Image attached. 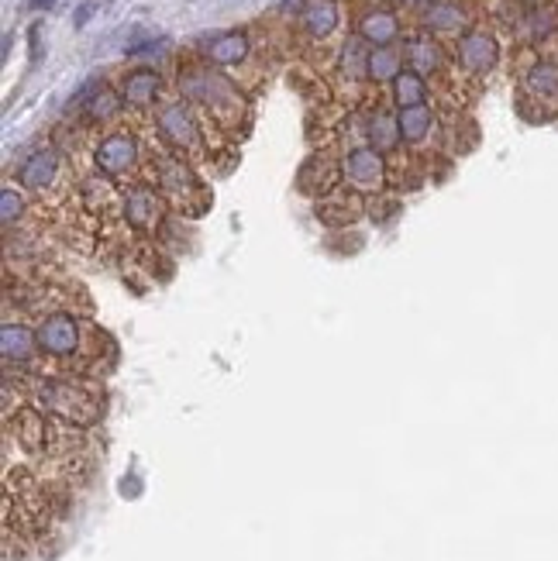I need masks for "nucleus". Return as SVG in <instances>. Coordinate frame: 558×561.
I'll list each match as a JSON object with an SVG mask.
<instances>
[{"mask_svg":"<svg viewBox=\"0 0 558 561\" xmlns=\"http://www.w3.org/2000/svg\"><path fill=\"white\" fill-rule=\"evenodd\" d=\"M393 87H397V100L400 107H417L424 104V80L417 69H403V73L393 80Z\"/></svg>","mask_w":558,"mask_h":561,"instance_id":"nucleus-14","label":"nucleus"},{"mask_svg":"<svg viewBox=\"0 0 558 561\" xmlns=\"http://www.w3.org/2000/svg\"><path fill=\"white\" fill-rule=\"evenodd\" d=\"M428 21H431V28H438V31H455L462 25V11L455 4H438L428 11Z\"/></svg>","mask_w":558,"mask_h":561,"instance_id":"nucleus-17","label":"nucleus"},{"mask_svg":"<svg viewBox=\"0 0 558 561\" xmlns=\"http://www.w3.org/2000/svg\"><path fill=\"white\" fill-rule=\"evenodd\" d=\"M527 90L534 97H558V62H538L527 73Z\"/></svg>","mask_w":558,"mask_h":561,"instance_id":"nucleus-12","label":"nucleus"},{"mask_svg":"<svg viewBox=\"0 0 558 561\" xmlns=\"http://www.w3.org/2000/svg\"><path fill=\"white\" fill-rule=\"evenodd\" d=\"M407 59L414 62L417 73H431V69H438L441 52H438V45H434L431 38H410V42H407Z\"/></svg>","mask_w":558,"mask_h":561,"instance_id":"nucleus-13","label":"nucleus"},{"mask_svg":"<svg viewBox=\"0 0 558 561\" xmlns=\"http://www.w3.org/2000/svg\"><path fill=\"white\" fill-rule=\"evenodd\" d=\"M459 59L469 73H490L496 66V38L486 31H469L459 42Z\"/></svg>","mask_w":558,"mask_h":561,"instance_id":"nucleus-2","label":"nucleus"},{"mask_svg":"<svg viewBox=\"0 0 558 561\" xmlns=\"http://www.w3.org/2000/svg\"><path fill=\"white\" fill-rule=\"evenodd\" d=\"M397 35H400L397 18H393V14H386V11H376V14H369V18L362 21V38L376 45V49H383V45H390Z\"/></svg>","mask_w":558,"mask_h":561,"instance_id":"nucleus-8","label":"nucleus"},{"mask_svg":"<svg viewBox=\"0 0 558 561\" xmlns=\"http://www.w3.org/2000/svg\"><path fill=\"white\" fill-rule=\"evenodd\" d=\"M369 73L376 76V80H397L400 76V59H397V52H390L383 45V49H376L369 56Z\"/></svg>","mask_w":558,"mask_h":561,"instance_id":"nucleus-16","label":"nucleus"},{"mask_svg":"<svg viewBox=\"0 0 558 561\" xmlns=\"http://www.w3.org/2000/svg\"><path fill=\"white\" fill-rule=\"evenodd\" d=\"M155 93H159V76H155L152 69H138V73H131L128 80H124V100L135 107L152 104Z\"/></svg>","mask_w":558,"mask_h":561,"instance_id":"nucleus-7","label":"nucleus"},{"mask_svg":"<svg viewBox=\"0 0 558 561\" xmlns=\"http://www.w3.org/2000/svg\"><path fill=\"white\" fill-rule=\"evenodd\" d=\"M56 169H59L56 155H52V152H35L25 166H21V183L31 186V190H42V186H49L52 179H56Z\"/></svg>","mask_w":558,"mask_h":561,"instance_id":"nucleus-6","label":"nucleus"},{"mask_svg":"<svg viewBox=\"0 0 558 561\" xmlns=\"http://www.w3.org/2000/svg\"><path fill=\"white\" fill-rule=\"evenodd\" d=\"M56 0H28V7H35V11H45V7H52Z\"/></svg>","mask_w":558,"mask_h":561,"instance_id":"nucleus-20","label":"nucleus"},{"mask_svg":"<svg viewBox=\"0 0 558 561\" xmlns=\"http://www.w3.org/2000/svg\"><path fill=\"white\" fill-rule=\"evenodd\" d=\"M345 169L355 186H379V179H383V162H379V155L369 152V148H359V152L348 155Z\"/></svg>","mask_w":558,"mask_h":561,"instance_id":"nucleus-4","label":"nucleus"},{"mask_svg":"<svg viewBox=\"0 0 558 561\" xmlns=\"http://www.w3.org/2000/svg\"><path fill=\"white\" fill-rule=\"evenodd\" d=\"M93 11H97V4H83V7H80V14H76V25H87Z\"/></svg>","mask_w":558,"mask_h":561,"instance_id":"nucleus-19","label":"nucleus"},{"mask_svg":"<svg viewBox=\"0 0 558 561\" xmlns=\"http://www.w3.org/2000/svg\"><path fill=\"white\" fill-rule=\"evenodd\" d=\"M304 25L310 35H317V38L331 35V31L338 28V7L331 4V0H317V4H310L304 11Z\"/></svg>","mask_w":558,"mask_h":561,"instance_id":"nucleus-9","label":"nucleus"},{"mask_svg":"<svg viewBox=\"0 0 558 561\" xmlns=\"http://www.w3.org/2000/svg\"><path fill=\"white\" fill-rule=\"evenodd\" d=\"M397 128H400V138H403V142H421L424 131L431 128V111H428V107H424V104H417V107H403V114H400Z\"/></svg>","mask_w":558,"mask_h":561,"instance_id":"nucleus-10","label":"nucleus"},{"mask_svg":"<svg viewBox=\"0 0 558 561\" xmlns=\"http://www.w3.org/2000/svg\"><path fill=\"white\" fill-rule=\"evenodd\" d=\"M159 128L173 145H193L197 142V124H193V118L183 111V107H169V111H162Z\"/></svg>","mask_w":558,"mask_h":561,"instance_id":"nucleus-5","label":"nucleus"},{"mask_svg":"<svg viewBox=\"0 0 558 561\" xmlns=\"http://www.w3.org/2000/svg\"><path fill=\"white\" fill-rule=\"evenodd\" d=\"M211 59L217 62V66H235V62H242L245 59V52H248V38L245 35H224V38H217V42L211 45Z\"/></svg>","mask_w":558,"mask_h":561,"instance_id":"nucleus-11","label":"nucleus"},{"mask_svg":"<svg viewBox=\"0 0 558 561\" xmlns=\"http://www.w3.org/2000/svg\"><path fill=\"white\" fill-rule=\"evenodd\" d=\"M31 355V334L25 327H14V324H4V358L7 362H25Z\"/></svg>","mask_w":558,"mask_h":561,"instance_id":"nucleus-15","label":"nucleus"},{"mask_svg":"<svg viewBox=\"0 0 558 561\" xmlns=\"http://www.w3.org/2000/svg\"><path fill=\"white\" fill-rule=\"evenodd\" d=\"M135 162V142L128 135H111L107 142H100L97 148V166L104 173H124V169Z\"/></svg>","mask_w":558,"mask_h":561,"instance_id":"nucleus-3","label":"nucleus"},{"mask_svg":"<svg viewBox=\"0 0 558 561\" xmlns=\"http://www.w3.org/2000/svg\"><path fill=\"white\" fill-rule=\"evenodd\" d=\"M35 341L45 355L66 358L76 352V345H80V324H76L69 314H56V317H49V321H42Z\"/></svg>","mask_w":558,"mask_h":561,"instance_id":"nucleus-1","label":"nucleus"},{"mask_svg":"<svg viewBox=\"0 0 558 561\" xmlns=\"http://www.w3.org/2000/svg\"><path fill=\"white\" fill-rule=\"evenodd\" d=\"M400 128H393V121L386 118V114H379L376 121H372V142H376L379 148H390L393 142H397Z\"/></svg>","mask_w":558,"mask_h":561,"instance_id":"nucleus-18","label":"nucleus"}]
</instances>
